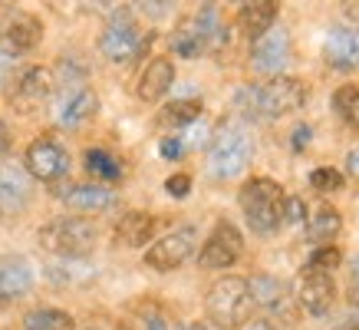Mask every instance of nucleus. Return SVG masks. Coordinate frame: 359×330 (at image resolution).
Returning <instances> with one entry per match:
<instances>
[{"instance_id": "obj_1", "label": "nucleus", "mask_w": 359, "mask_h": 330, "mask_svg": "<svg viewBox=\"0 0 359 330\" xmlns=\"http://www.w3.org/2000/svg\"><path fill=\"white\" fill-rule=\"evenodd\" d=\"M306 96H310V89H306L304 79L297 77H273L267 79L264 86H244L238 93V106H244V110H254L261 112V116H267V119H280V116H290V112H297L300 106L306 103Z\"/></svg>"}, {"instance_id": "obj_2", "label": "nucleus", "mask_w": 359, "mask_h": 330, "mask_svg": "<svg viewBox=\"0 0 359 330\" xmlns=\"http://www.w3.org/2000/svg\"><path fill=\"white\" fill-rule=\"evenodd\" d=\"M241 211L248 218L250 231L257 235H273V231L283 225V202H287V192H283L273 178H250L241 188Z\"/></svg>"}, {"instance_id": "obj_3", "label": "nucleus", "mask_w": 359, "mask_h": 330, "mask_svg": "<svg viewBox=\"0 0 359 330\" xmlns=\"http://www.w3.org/2000/svg\"><path fill=\"white\" fill-rule=\"evenodd\" d=\"M250 308H254V301H250V287L244 277L228 275L208 287L205 310H208V320L218 330L244 327L250 320Z\"/></svg>"}, {"instance_id": "obj_4", "label": "nucleus", "mask_w": 359, "mask_h": 330, "mask_svg": "<svg viewBox=\"0 0 359 330\" xmlns=\"http://www.w3.org/2000/svg\"><path fill=\"white\" fill-rule=\"evenodd\" d=\"M250 155H254V143H250L248 129L241 122H221L208 149V172L224 182L238 178L250 165Z\"/></svg>"}, {"instance_id": "obj_5", "label": "nucleus", "mask_w": 359, "mask_h": 330, "mask_svg": "<svg viewBox=\"0 0 359 330\" xmlns=\"http://www.w3.org/2000/svg\"><path fill=\"white\" fill-rule=\"evenodd\" d=\"M99 231L89 218H53L40 228V244L66 261H79L96 248Z\"/></svg>"}, {"instance_id": "obj_6", "label": "nucleus", "mask_w": 359, "mask_h": 330, "mask_svg": "<svg viewBox=\"0 0 359 330\" xmlns=\"http://www.w3.org/2000/svg\"><path fill=\"white\" fill-rule=\"evenodd\" d=\"M145 44H149L145 33L139 30V23L132 20L126 11L116 13V17L106 23V30L99 33V53L106 56L109 63H132V60L142 53Z\"/></svg>"}, {"instance_id": "obj_7", "label": "nucleus", "mask_w": 359, "mask_h": 330, "mask_svg": "<svg viewBox=\"0 0 359 330\" xmlns=\"http://www.w3.org/2000/svg\"><path fill=\"white\" fill-rule=\"evenodd\" d=\"M23 169H27V176L53 185V182H60L69 172V152H66L63 143H56L53 136H40V139H33L27 145Z\"/></svg>"}, {"instance_id": "obj_8", "label": "nucleus", "mask_w": 359, "mask_h": 330, "mask_svg": "<svg viewBox=\"0 0 359 330\" xmlns=\"http://www.w3.org/2000/svg\"><path fill=\"white\" fill-rule=\"evenodd\" d=\"M290 60H294V40L283 27H271L264 37L250 44V66L264 77H283V66Z\"/></svg>"}, {"instance_id": "obj_9", "label": "nucleus", "mask_w": 359, "mask_h": 330, "mask_svg": "<svg viewBox=\"0 0 359 330\" xmlns=\"http://www.w3.org/2000/svg\"><path fill=\"white\" fill-rule=\"evenodd\" d=\"M198 248V231L191 228V225H185V228H175L168 231V235H162L158 242L145 251V264L152 268V271H175V268H182V264L195 254Z\"/></svg>"}, {"instance_id": "obj_10", "label": "nucleus", "mask_w": 359, "mask_h": 330, "mask_svg": "<svg viewBox=\"0 0 359 330\" xmlns=\"http://www.w3.org/2000/svg\"><path fill=\"white\" fill-rule=\"evenodd\" d=\"M244 251V238L241 231L231 225V221H218L215 231L208 235V242L201 244V254H198V264L208 268V271H224L241 258Z\"/></svg>"}, {"instance_id": "obj_11", "label": "nucleus", "mask_w": 359, "mask_h": 330, "mask_svg": "<svg viewBox=\"0 0 359 330\" xmlns=\"http://www.w3.org/2000/svg\"><path fill=\"white\" fill-rule=\"evenodd\" d=\"M323 63L337 73L359 70V27L356 23H337L330 27L327 44H323Z\"/></svg>"}, {"instance_id": "obj_12", "label": "nucleus", "mask_w": 359, "mask_h": 330, "mask_svg": "<svg viewBox=\"0 0 359 330\" xmlns=\"http://www.w3.org/2000/svg\"><path fill=\"white\" fill-rule=\"evenodd\" d=\"M53 70H46V66H30V70H23L20 79H17V86L11 93V103L17 112H33L40 110L46 99L53 96Z\"/></svg>"}, {"instance_id": "obj_13", "label": "nucleus", "mask_w": 359, "mask_h": 330, "mask_svg": "<svg viewBox=\"0 0 359 330\" xmlns=\"http://www.w3.org/2000/svg\"><path fill=\"white\" fill-rule=\"evenodd\" d=\"M99 112V96L93 86H83V83H73L69 89L60 93L56 99V122L63 129H79L83 122H89Z\"/></svg>"}, {"instance_id": "obj_14", "label": "nucleus", "mask_w": 359, "mask_h": 330, "mask_svg": "<svg viewBox=\"0 0 359 330\" xmlns=\"http://www.w3.org/2000/svg\"><path fill=\"white\" fill-rule=\"evenodd\" d=\"M30 195H33V185H30L27 169L17 162L0 165V215H4V218L23 215L27 205H30Z\"/></svg>"}, {"instance_id": "obj_15", "label": "nucleus", "mask_w": 359, "mask_h": 330, "mask_svg": "<svg viewBox=\"0 0 359 330\" xmlns=\"http://www.w3.org/2000/svg\"><path fill=\"white\" fill-rule=\"evenodd\" d=\"M43 40V23L36 20L33 13H13L11 20L4 23L0 30V50L7 56H23L36 50Z\"/></svg>"}, {"instance_id": "obj_16", "label": "nucleus", "mask_w": 359, "mask_h": 330, "mask_svg": "<svg viewBox=\"0 0 359 330\" xmlns=\"http://www.w3.org/2000/svg\"><path fill=\"white\" fill-rule=\"evenodd\" d=\"M297 301H300V308H304L306 314H313V317L327 314V310L333 308V301H337V281H333V275L304 271V277H300V294H297Z\"/></svg>"}, {"instance_id": "obj_17", "label": "nucleus", "mask_w": 359, "mask_h": 330, "mask_svg": "<svg viewBox=\"0 0 359 330\" xmlns=\"http://www.w3.org/2000/svg\"><path fill=\"white\" fill-rule=\"evenodd\" d=\"M33 287V264L23 254H4L0 258V304L17 301Z\"/></svg>"}, {"instance_id": "obj_18", "label": "nucleus", "mask_w": 359, "mask_h": 330, "mask_svg": "<svg viewBox=\"0 0 359 330\" xmlns=\"http://www.w3.org/2000/svg\"><path fill=\"white\" fill-rule=\"evenodd\" d=\"M53 195H60L73 211H106L116 202V192L109 185L99 182H79V185L53 188Z\"/></svg>"}, {"instance_id": "obj_19", "label": "nucleus", "mask_w": 359, "mask_h": 330, "mask_svg": "<svg viewBox=\"0 0 359 330\" xmlns=\"http://www.w3.org/2000/svg\"><path fill=\"white\" fill-rule=\"evenodd\" d=\"M277 13H280V4H277V0H250V4H241L238 7V27L250 44H254L257 37H264V33L277 23Z\"/></svg>"}, {"instance_id": "obj_20", "label": "nucleus", "mask_w": 359, "mask_h": 330, "mask_svg": "<svg viewBox=\"0 0 359 330\" xmlns=\"http://www.w3.org/2000/svg\"><path fill=\"white\" fill-rule=\"evenodd\" d=\"M172 83H175V63L168 56H155L152 63L142 70L135 96H139L142 103H158V99L172 89Z\"/></svg>"}, {"instance_id": "obj_21", "label": "nucleus", "mask_w": 359, "mask_h": 330, "mask_svg": "<svg viewBox=\"0 0 359 330\" xmlns=\"http://www.w3.org/2000/svg\"><path fill=\"white\" fill-rule=\"evenodd\" d=\"M152 235H155V218L149 211H126L116 221V231H112L116 244H122V248H142V244L152 242Z\"/></svg>"}, {"instance_id": "obj_22", "label": "nucleus", "mask_w": 359, "mask_h": 330, "mask_svg": "<svg viewBox=\"0 0 359 330\" xmlns=\"http://www.w3.org/2000/svg\"><path fill=\"white\" fill-rule=\"evenodd\" d=\"M339 231H343V218H339V211L330 209V205H323V209L316 211L313 218H306V238H310L316 248L333 244Z\"/></svg>"}, {"instance_id": "obj_23", "label": "nucleus", "mask_w": 359, "mask_h": 330, "mask_svg": "<svg viewBox=\"0 0 359 330\" xmlns=\"http://www.w3.org/2000/svg\"><path fill=\"white\" fill-rule=\"evenodd\" d=\"M248 287H250V301H254V308H264V310L283 308L287 287H283V281H277L273 275H257V277H250Z\"/></svg>"}, {"instance_id": "obj_24", "label": "nucleus", "mask_w": 359, "mask_h": 330, "mask_svg": "<svg viewBox=\"0 0 359 330\" xmlns=\"http://www.w3.org/2000/svg\"><path fill=\"white\" fill-rule=\"evenodd\" d=\"M172 53L182 56V60H195V56L205 53V40L195 27V17L191 20H182L172 33Z\"/></svg>"}, {"instance_id": "obj_25", "label": "nucleus", "mask_w": 359, "mask_h": 330, "mask_svg": "<svg viewBox=\"0 0 359 330\" xmlns=\"http://www.w3.org/2000/svg\"><path fill=\"white\" fill-rule=\"evenodd\" d=\"M23 330H76V320L60 308H36L23 317Z\"/></svg>"}, {"instance_id": "obj_26", "label": "nucleus", "mask_w": 359, "mask_h": 330, "mask_svg": "<svg viewBox=\"0 0 359 330\" xmlns=\"http://www.w3.org/2000/svg\"><path fill=\"white\" fill-rule=\"evenodd\" d=\"M86 172L93 178H99V185H106V182H116V178H122V165L119 159L112 152H106V149H89L86 152Z\"/></svg>"}, {"instance_id": "obj_27", "label": "nucleus", "mask_w": 359, "mask_h": 330, "mask_svg": "<svg viewBox=\"0 0 359 330\" xmlns=\"http://www.w3.org/2000/svg\"><path fill=\"white\" fill-rule=\"evenodd\" d=\"M333 110L349 129H359V89L356 86H339L333 93Z\"/></svg>"}, {"instance_id": "obj_28", "label": "nucleus", "mask_w": 359, "mask_h": 330, "mask_svg": "<svg viewBox=\"0 0 359 330\" xmlns=\"http://www.w3.org/2000/svg\"><path fill=\"white\" fill-rule=\"evenodd\" d=\"M201 116V103L198 99H178V103H168L162 110V122L165 126H191Z\"/></svg>"}, {"instance_id": "obj_29", "label": "nucleus", "mask_w": 359, "mask_h": 330, "mask_svg": "<svg viewBox=\"0 0 359 330\" xmlns=\"http://www.w3.org/2000/svg\"><path fill=\"white\" fill-rule=\"evenodd\" d=\"M343 261V254H339L337 244H323V248H313L310 254V261H306V271H320V275H333Z\"/></svg>"}, {"instance_id": "obj_30", "label": "nucleus", "mask_w": 359, "mask_h": 330, "mask_svg": "<svg viewBox=\"0 0 359 330\" xmlns=\"http://www.w3.org/2000/svg\"><path fill=\"white\" fill-rule=\"evenodd\" d=\"M310 185H313L316 192H339V188H343V176H339L337 169H313Z\"/></svg>"}, {"instance_id": "obj_31", "label": "nucleus", "mask_w": 359, "mask_h": 330, "mask_svg": "<svg viewBox=\"0 0 359 330\" xmlns=\"http://www.w3.org/2000/svg\"><path fill=\"white\" fill-rule=\"evenodd\" d=\"M165 192L172 198H188V192H191V176H185V172H175V176L165 178Z\"/></svg>"}, {"instance_id": "obj_32", "label": "nucleus", "mask_w": 359, "mask_h": 330, "mask_svg": "<svg viewBox=\"0 0 359 330\" xmlns=\"http://www.w3.org/2000/svg\"><path fill=\"white\" fill-rule=\"evenodd\" d=\"M283 221H290V225H304L306 221L304 198H287V202H283Z\"/></svg>"}, {"instance_id": "obj_33", "label": "nucleus", "mask_w": 359, "mask_h": 330, "mask_svg": "<svg viewBox=\"0 0 359 330\" xmlns=\"http://www.w3.org/2000/svg\"><path fill=\"white\" fill-rule=\"evenodd\" d=\"M158 152H162V159H182V152H185V143L178 139V136H168V139H162L158 143Z\"/></svg>"}, {"instance_id": "obj_34", "label": "nucleus", "mask_w": 359, "mask_h": 330, "mask_svg": "<svg viewBox=\"0 0 359 330\" xmlns=\"http://www.w3.org/2000/svg\"><path fill=\"white\" fill-rule=\"evenodd\" d=\"M290 145H294L297 152L306 149V145H310V126H297V129L290 132Z\"/></svg>"}, {"instance_id": "obj_35", "label": "nucleus", "mask_w": 359, "mask_h": 330, "mask_svg": "<svg viewBox=\"0 0 359 330\" xmlns=\"http://www.w3.org/2000/svg\"><path fill=\"white\" fill-rule=\"evenodd\" d=\"M11 149V129H7V122L0 119V155Z\"/></svg>"}, {"instance_id": "obj_36", "label": "nucleus", "mask_w": 359, "mask_h": 330, "mask_svg": "<svg viewBox=\"0 0 359 330\" xmlns=\"http://www.w3.org/2000/svg\"><path fill=\"white\" fill-rule=\"evenodd\" d=\"M349 287L359 291V254L353 258V264H349Z\"/></svg>"}, {"instance_id": "obj_37", "label": "nucleus", "mask_w": 359, "mask_h": 330, "mask_svg": "<svg viewBox=\"0 0 359 330\" xmlns=\"http://www.w3.org/2000/svg\"><path fill=\"white\" fill-rule=\"evenodd\" d=\"M339 330H359V310H356V314H346V317H343V324H339Z\"/></svg>"}, {"instance_id": "obj_38", "label": "nucleus", "mask_w": 359, "mask_h": 330, "mask_svg": "<svg viewBox=\"0 0 359 330\" xmlns=\"http://www.w3.org/2000/svg\"><path fill=\"white\" fill-rule=\"evenodd\" d=\"M145 330H172V327H168V320H165V317H149Z\"/></svg>"}, {"instance_id": "obj_39", "label": "nucleus", "mask_w": 359, "mask_h": 330, "mask_svg": "<svg viewBox=\"0 0 359 330\" xmlns=\"http://www.w3.org/2000/svg\"><path fill=\"white\" fill-rule=\"evenodd\" d=\"M182 330H208V327H205V324H185Z\"/></svg>"}, {"instance_id": "obj_40", "label": "nucleus", "mask_w": 359, "mask_h": 330, "mask_svg": "<svg viewBox=\"0 0 359 330\" xmlns=\"http://www.w3.org/2000/svg\"><path fill=\"white\" fill-rule=\"evenodd\" d=\"M119 330H132V327H129V324H119Z\"/></svg>"}]
</instances>
